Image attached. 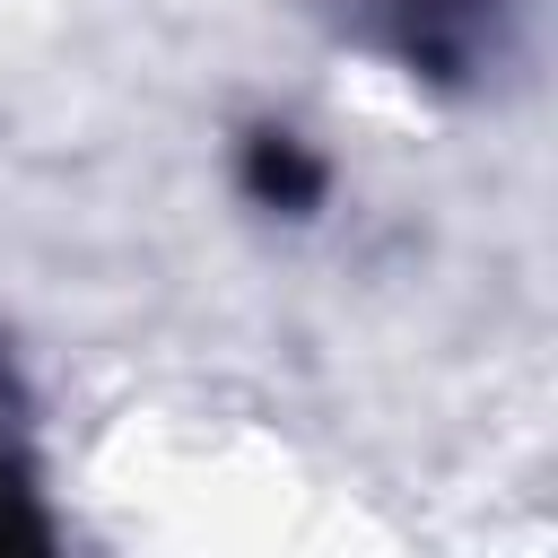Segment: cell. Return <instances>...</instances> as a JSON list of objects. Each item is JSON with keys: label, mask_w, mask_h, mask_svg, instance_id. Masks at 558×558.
<instances>
[{"label": "cell", "mask_w": 558, "mask_h": 558, "mask_svg": "<svg viewBox=\"0 0 558 558\" xmlns=\"http://www.w3.org/2000/svg\"><path fill=\"white\" fill-rule=\"evenodd\" d=\"M331 26L427 96H480L514 70V0H331Z\"/></svg>", "instance_id": "6da1fadb"}, {"label": "cell", "mask_w": 558, "mask_h": 558, "mask_svg": "<svg viewBox=\"0 0 558 558\" xmlns=\"http://www.w3.org/2000/svg\"><path fill=\"white\" fill-rule=\"evenodd\" d=\"M52 541V506H44V471L17 418V392L0 375V549H44Z\"/></svg>", "instance_id": "3957f363"}, {"label": "cell", "mask_w": 558, "mask_h": 558, "mask_svg": "<svg viewBox=\"0 0 558 558\" xmlns=\"http://www.w3.org/2000/svg\"><path fill=\"white\" fill-rule=\"evenodd\" d=\"M235 192H244V209L305 227V218H323V201H331V157H323V140H305L296 122L262 113V122L235 131Z\"/></svg>", "instance_id": "7a4b0ae2"}]
</instances>
